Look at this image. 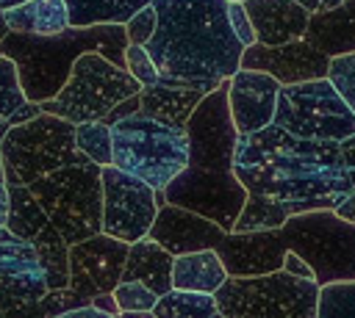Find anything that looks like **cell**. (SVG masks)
<instances>
[{
	"instance_id": "35",
	"label": "cell",
	"mask_w": 355,
	"mask_h": 318,
	"mask_svg": "<svg viewBox=\"0 0 355 318\" xmlns=\"http://www.w3.org/2000/svg\"><path fill=\"white\" fill-rule=\"evenodd\" d=\"M0 318H53V312L47 310L44 299L25 301V299H11L0 293Z\"/></svg>"
},
{
	"instance_id": "39",
	"label": "cell",
	"mask_w": 355,
	"mask_h": 318,
	"mask_svg": "<svg viewBox=\"0 0 355 318\" xmlns=\"http://www.w3.org/2000/svg\"><path fill=\"white\" fill-rule=\"evenodd\" d=\"M92 307L100 310V312H105V315H111V318L119 315V307H116V301H114V293H100V296H94V299H92Z\"/></svg>"
},
{
	"instance_id": "4",
	"label": "cell",
	"mask_w": 355,
	"mask_h": 318,
	"mask_svg": "<svg viewBox=\"0 0 355 318\" xmlns=\"http://www.w3.org/2000/svg\"><path fill=\"white\" fill-rule=\"evenodd\" d=\"M125 28L97 25V28H67L58 36H19L8 33L3 39V55L17 64L19 86L28 102H50L64 83L75 61L83 53H100L114 66L125 69Z\"/></svg>"
},
{
	"instance_id": "24",
	"label": "cell",
	"mask_w": 355,
	"mask_h": 318,
	"mask_svg": "<svg viewBox=\"0 0 355 318\" xmlns=\"http://www.w3.org/2000/svg\"><path fill=\"white\" fill-rule=\"evenodd\" d=\"M302 39L313 50L327 55L330 61L341 55H352L355 53V22L341 3L338 8H330L324 14H311V22Z\"/></svg>"
},
{
	"instance_id": "42",
	"label": "cell",
	"mask_w": 355,
	"mask_h": 318,
	"mask_svg": "<svg viewBox=\"0 0 355 318\" xmlns=\"http://www.w3.org/2000/svg\"><path fill=\"white\" fill-rule=\"evenodd\" d=\"M8 210H11V199H8V185H0V230L8 221Z\"/></svg>"
},
{
	"instance_id": "27",
	"label": "cell",
	"mask_w": 355,
	"mask_h": 318,
	"mask_svg": "<svg viewBox=\"0 0 355 318\" xmlns=\"http://www.w3.org/2000/svg\"><path fill=\"white\" fill-rule=\"evenodd\" d=\"M155 318H225L216 307V299L208 293L169 290L153 307Z\"/></svg>"
},
{
	"instance_id": "7",
	"label": "cell",
	"mask_w": 355,
	"mask_h": 318,
	"mask_svg": "<svg viewBox=\"0 0 355 318\" xmlns=\"http://www.w3.org/2000/svg\"><path fill=\"white\" fill-rule=\"evenodd\" d=\"M0 155L6 163V185H31L58 169L89 163L75 144V124L50 113L11 127L0 138Z\"/></svg>"
},
{
	"instance_id": "5",
	"label": "cell",
	"mask_w": 355,
	"mask_h": 318,
	"mask_svg": "<svg viewBox=\"0 0 355 318\" xmlns=\"http://www.w3.org/2000/svg\"><path fill=\"white\" fill-rule=\"evenodd\" d=\"M189 138L183 127L164 124L144 113L111 124V166L147 183L155 194L186 169Z\"/></svg>"
},
{
	"instance_id": "40",
	"label": "cell",
	"mask_w": 355,
	"mask_h": 318,
	"mask_svg": "<svg viewBox=\"0 0 355 318\" xmlns=\"http://www.w3.org/2000/svg\"><path fill=\"white\" fill-rule=\"evenodd\" d=\"M333 213H336L338 218H344V221L355 224V191H352V194H347V196L333 207Z\"/></svg>"
},
{
	"instance_id": "28",
	"label": "cell",
	"mask_w": 355,
	"mask_h": 318,
	"mask_svg": "<svg viewBox=\"0 0 355 318\" xmlns=\"http://www.w3.org/2000/svg\"><path fill=\"white\" fill-rule=\"evenodd\" d=\"M75 144L80 155L94 166H111V127L103 122L75 124Z\"/></svg>"
},
{
	"instance_id": "44",
	"label": "cell",
	"mask_w": 355,
	"mask_h": 318,
	"mask_svg": "<svg viewBox=\"0 0 355 318\" xmlns=\"http://www.w3.org/2000/svg\"><path fill=\"white\" fill-rule=\"evenodd\" d=\"M116 318H155L153 312H119Z\"/></svg>"
},
{
	"instance_id": "8",
	"label": "cell",
	"mask_w": 355,
	"mask_h": 318,
	"mask_svg": "<svg viewBox=\"0 0 355 318\" xmlns=\"http://www.w3.org/2000/svg\"><path fill=\"white\" fill-rule=\"evenodd\" d=\"M141 91V83H136L125 69L114 66L100 53H83L64 88L50 100L42 102V113L58 116L69 124H86V122H103L119 102L136 97Z\"/></svg>"
},
{
	"instance_id": "16",
	"label": "cell",
	"mask_w": 355,
	"mask_h": 318,
	"mask_svg": "<svg viewBox=\"0 0 355 318\" xmlns=\"http://www.w3.org/2000/svg\"><path fill=\"white\" fill-rule=\"evenodd\" d=\"M280 83L263 72L239 69L227 80V108L239 135H252L275 122Z\"/></svg>"
},
{
	"instance_id": "2",
	"label": "cell",
	"mask_w": 355,
	"mask_h": 318,
	"mask_svg": "<svg viewBox=\"0 0 355 318\" xmlns=\"http://www.w3.org/2000/svg\"><path fill=\"white\" fill-rule=\"evenodd\" d=\"M158 25L144 44L161 83L211 94L241 69V41L227 22V0H153Z\"/></svg>"
},
{
	"instance_id": "49",
	"label": "cell",
	"mask_w": 355,
	"mask_h": 318,
	"mask_svg": "<svg viewBox=\"0 0 355 318\" xmlns=\"http://www.w3.org/2000/svg\"><path fill=\"white\" fill-rule=\"evenodd\" d=\"M0 55H3V41H0Z\"/></svg>"
},
{
	"instance_id": "22",
	"label": "cell",
	"mask_w": 355,
	"mask_h": 318,
	"mask_svg": "<svg viewBox=\"0 0 355 318\" xmlns=\"http://www.w3.org/2000/svg\"><path fill=\"white\" fill-rule=\"evenodd\" d=\"M172 263H175V257L164 246H158L153 238H141V241L130 243V249H128L122 282L136 279V282L147 285L161 299L172 290Z\"/></svg>"
},
{
	"instance_id": "34",
	"label": "cell",
	"mask_w": 355,
	"mask_h": 318,
	"mask_svg": "<svg viewBox=\"0 0 355 318\" xmlns=\"http://www.w3.org/2000/svg\"><path fill=\"white\" fill-rule=\"evenodd\" d=\"M155 25H158V17H155V8H153V3H150V6H144L141 11H136V14L122 25V28H125V39H128V44L144 47V44L153 39Z\"/></svg>"
},
{
	"instance_id": "37",
	"label": "cell",
	"mask_w": 355,
	"mask_h": 318,
	"mask_svg": "<svg viewBox=\"0 0 355 318\" xmlns=\"http://www.w3.org/2000/svg\"><path fill=\"white\" fill-rule=\"evenodd\" d=\"M283 271L291 274V277H300V279H313L311 265H308L302 257H297L294 252H286V257H283Z\"/></svg>"
},
{
	"instance_id": "14",
	"label": "cell",
	"mask_w": 355,
	"mask_h": 318,
	"mask_svg": "<svg viewBox=\"0 0 355 318\" xmlns=\"http://www.w3.org/2000/svg\"><path fill=\"white\" fill-rule=\"evenodd\" d=\"M128 249V243L103 232L69 246V288L86 299L111 293L122 282Z\"/></svg>"
},
{
	"instance_id": "6",
	"label": "cell",
	"mask_w": 355,
	"mask_h": 318,
	"mask_svg": "<svg viewBox=\"0 0 355 318\" xmlns=\"http://www.w3.org/2000/svg\"><path fill=\"white\" fill-rule=\"evenodd\" d=\"M50 224L67 246L89 241L103 232V180L100 166L80 163L58 169L28 185Z\"/></svg>"
},
{
	"instance_id": "23",
	"label": "cell",
	"mask_w": 355,
	"mask_h": 318,
	"mask_svg": "<svg viewBox=\"0 0 355 318\" xmlns=\"http://www.w3.org/2000/svg\"><path fill=\"white\" fill-rule=\"evenodd\" d=\"M227 279V271L216 249H202L191 254H178L172 263V290L208 293L214 296Z\"/></svg>"
},
{
	"instance_id": "29",
	"label": "cell",
	"mask_w": 355,
	"mask_h": 318,
	"mask_svg": "<svg viewBox=\"0 0 355 318\" xmlns=\"http://www.w3.org/2000/svg\"><path fill=\"white\" fill-rule=\"evenodd\" d=\"M316 318H355V282L319 288Z\"/></svg>"
},
{
	"instance_id": "32",
	"label": "cell",
	"mask_w": 355,
	"mask_h": 318,
	"mask_svg": "<svg viewBox=\"0 0 355 318\" xmlns=\"http://www.w3.org/2000/svg\"><path fill=\"white\" fill-rule=\"evenodd\" d=\"M327 80L336 86V91L341 94V100L349 105V111L355 113V53L352 55H341L330 61V72Z\"/></svg>"
},
{
	"instance_id": "48",
	"label": "cell",
	"mask_w": 355,
	"mask_h": 318,
	"mask_svg": "<svg viewBox=\"0 0 355 318\" xmlns=\"http://www.w3.org/2000/svg\"><path fill=\"white\" fill-rule=\"evenodd\" d=\"M227 3H244V0H227Z\"/></svg>"
},
{
	"instance_id": "10",
	"label": "cell",
	"mask_w": 355,
	"mask_h": 318,
	"mask_svg": "<svg viewBox=\"0 0 355 318\" xmlns=\"http://www.w3.org/2000/svg\"><path fill=\"white\" fill-rule=\"evenodd\" d=\"M214 299L225 318H316L319 312V285L286 271L227 277Z\"/></svg>"
},
{
	"instance_id": "36",
	"label": "cell",
	"mask_w": 355,
	"mask_h": 318,
	"mask_svg": "<svg viewBox=\"0 0 355 318\" xmlns=\"http://www.w3.org/2000/svg\"><path fill=\"white\" fill-rule=\"evenodd\" d=\"M227 22L233 28V36L241 41V47L255 44V30H252V22L244 11V3H227Z\"/></svg>"
},
{
	"instance_id": "25",
	"label": "cell",
	"mask_w": 355,
	"mask_h": 318,
	"mask_svg": "<svg viewBox=\"0 0 355 318\" xmlns=\"http://www.w3.org/2000/svg\"><path fill=\"white\" fill-rule=\"evenodd\" d=\"M8 33L19 36H58L69 28V14L64 0H28L19 8L3 14Z\"/></svg>"
},
{
	"instance_id": "17",
	"label": "cell",
	"mask_w": 355,
	"mask_h": 318,
	"mask_svg": "<svg viewBox=\"0 0 355 318\" xmlns=\"http://www.w3.org/2000/svg\"><path fill=\"white\" fill-rule=\"evenodd\" d=\"M286 243L280 230L266 232H227L216 246V254L227 277H263L283 271Z\"/></svg>"
},
{
	"instance_id": "15",
	"label": "cell",
	"mask_w": 355,
	"mask_h": 318,
	"mask_svg": "<svg viewBox=\"0 0 355 318\" xmlns=\"http://www.w3.org/2000/svg\"><path fill=\"white\" fill-rule=\"evenodd\" d=\"M241 69L263 72L275 77L280 86H294L305 80H322L330 72V58L313 50L305 39L280 44V47H263L252 44L241 53Z\"/></svg>"
},
{
	"instance_id": "12",
	"label": "cell",
	"mask_w": 355,
	"mask_h": 318,
	"mask_svg": "<svg viewBox=\"0 0 355 318\" xmlns=\"http://www.w3.org/2000/svg\"><path fill=\"white\" fill-rule=\"evenodd\" d=\"M100 180H103V235H111L128 246L147 238L158 213L155 191L147 183L114 166H103Z\"/></svg>"
},
{
	"instance_id": "31",
	"label": "cell",
	"mask_w": 355,
	"mask_h": 318,
	"mask_svg": "<svg viewBox=\"0 0 355 318\" xmlns=\"http://www.w3.org/2000/svg\"><path fill=\"white\" fill-rule=\"evenodd\" d=\"M111 293H114V301H116L119 312H153V307L158 301V296L147 285H141L136 279L119 282Z\"/></svg>"
},
{
	"instance_id": "45",
	"label": "cell",
	"mask_w": 355,
	"mask_h": 318,
	"mask_svg": "<svg viewBox=\"0 0 355 318\" xmlns=\"http://www.w3.org/2000/svg\"><path fill=\"white\" fill-rule=\"evenodd\" d=\"M8 36V25H6V17H3V11H0V41Z\"/></svg>"
},
{
	"instance_id": "43",
	"label": "cell",
	"mask_w": 355,
	"mask_h": 318,
	"mask_svg": "<svg viewBox=\"0 0 355 318\" xmlns=\"http://www.w3.org/2000/svg\"><path fill=\"white\" fill-rule=\"evenodd\" d=\"M28 0H0V11L6 14V11H11V8H19V6H25Z\"/></svg>"
},
{
	"instance_id": "38",
	"label": "cell",
	"mask_w": 355,
	"mask_h": 318,
	"mask_svg": "<svg viewBox=\"0 0 355 318\" xmlns=\"http://www.w3.org/2000/svg\"><path fill=\"white\" fill-rule=\"evenodd\" d=\"M338 147H341V160H344V169H347V174H349L352 191H355V135L344 138Z\"/></svg>"
},
{
	"instance_id": "11",
	"label": "cell",
	"mask_w": 355,
	"mask_h": 318,
	"mask_svg": "<svg viewBox=\"0 0 355 318\" xmlns=\"http://www.w3.org/2000/svg\"><path fill=\"white\" fill-rule=\"evenodd\" d=\"M272 124L305 141L341 144L355 135V113L327 77L280 86Z\"/></svg>"
},
{
	"instance_id": "9",
	"label": "cell",
	"mask_w": 355,
	"mask_h": 318,
	"mask_svg": "<svg viewBox=\"0 0 355 318\" xmlns=\"http://www.w3.org/2000/svg\"><path fill=\"white\" fill-rule=\"evenodd\" d=\"M288 252L302 257L319 288L355 282V224L338 218L333 210H311L291 216L280 227Z\"/></svg>"
},
{
	"instance_id": "13",
	"label": "cell",
	"mask_w": 355,
	"mask_h": 318,
	"mask_svg": "<svg viewBox=\"0 0 355 318\" xmlns=\"http://www.w3.org/2000/svg\"><path fill=\"white\" fill-rule=\"evenodd\" d=\"M8 199H11V210H8L6 230L25 238L39 252L47 268L50 290L69 288V246L64 243L58 230L50 224L39 202L31 196L28 185H8Z\"/></svg>"
},
{
	"instance_id": "20",
	"label": "cell",
	"mask_w": 355,
	"mask_h": 318,
	"mask_svg": "<svg viewBox=\"0 0 355 318\" xmlns=\"http://www.w3.org/2000/svg\"><path fill=\"white\" fill-rule=\"evenodd\" d=\"M244 11L255 30V44L280 47L305 36L311 14L294 0H244Z\"/></svg>"
},
{
	"instance_id": "47",
	"label": "cell",
	"mask_w": 355,
	"mask_h": 318,
	"mask_svg": "<svg viewBox=\"0 0 355 318\" xmlns=\"http://www.w3.org/2000/svg\"><path fill=\"white\" fill-rule=\"evenodd\" d=\"M0 185H6V163H3V155H0Z\"/></svg>"
},
{
	"instance_id": "26",
	"label": "cell",
	"mask_w": 355,
	"mask_h": 318,
	"mask_svg": "<svg viewBox=\"0 0 355 318\" xmlns=\"http://www.w3.org/2000/svg\"><path fill=\"white\" fill-rule=\"evenodd\" d=\"M69 14V28H97V25H125L136 11L153 0H64Z\"/></svg>"
},
{
	"instance_id": "18",
	"label": "cell",
	"mask_w": 355,
	"mask_h": 318,
	"mask_svg": "<svg viewBox=\"0 0 355 318\" xmlns=\"http://www.w3.org/2000/svg\"><path fill=\"white\" fill-rule=\"evenodd\" d=\"M225 235L227 232L219 224H214L191 210L166 205V202H158L155 221L147 232V238H153L158 246H164L172 257L202 252V249H216Z\"/></svg>"
},
{
	"instance_id": "41",
	"label": "cell",
	"mask_w": 355,
	"mask_h": 318,
	"mask_svg": "<svg viewBox=\"0 0 355 318\" xmlns=\"http://www.w3.org/2000/svg\"><path fill=\"white\" fill-rule=\"evenodd\" d=\"M55 318H111V315H105V312L94 310L92 304H86V307H75V310H67V312H61V315H55Z\"/></svg>"
},
{
	"instance_id": "21",
	"label": "cell",
	"mask_w": 355,
	"mask_h": 318,
	"mask_svg": "<svg viewBox=\"0 0 355 318\" xmlns=\"http://www.w3.org/2000/svg\"><path fill=\"white\" fill-rule=\"evenodd\" d=\"M205 100V91L200 88H183V86H166L155 83L139 91V113L158 119L172 127H183L197 111V105Z\"/></svg>"
},
{
	"instance_id": "46",
	"label": "cell",
	"mask_w": 355,
	"mask_h": 318,
	"mask_svg": "<svg viewBox=\"0 0 355 318\" xmlns=\"http://www.w3.org/2000/svg\"><path fill=\"white\" fill-rule=\"evenodd\" d=\"M344 8H347V14H349L352 22H355V0H344Z\"/></svg>"
},
{
	"instance_id": "33",
	"label": "cell",
	"mask_w": 355,
	"mask_h": 318,
	"mask_svg": "<svg viewBox=\"0 0 355 318\" xmlns=\"http://www.w3.org/2000/svg\"><path fill=\"white\" fill-rule=\"evenodd\" d=\"M125 72H128L136 83H141V88L161 83V72L155 69L153 58L147 55L144 47H136V44H128V50H125Z\"/></svg>"
},
{
	"instance_id": "30",
	"label": "cell",
	"mask_w": 355,
	"mask_h": 318,
	"mask_svg": "<svg viewBox=\"0 0 355 318\" xmlns=\"http://www.w3.org/2000/svg\"><path fill=\"white\" fill-rule=\"evenodd\" d=\"M25 94H22V86H19V72H17V64L6 55H0V124L25 105Z\"/></svg>"
},
{
	"instance_id": "1",
	"label": "cell",
	"mask_w": 355,
	"mask_h": 318,
	"mask_svg": "<svg viewBox=\"0 0 355 318\" xmlns=\"http://www.w3.org/2000/svg\"><path fill=\"white\" fill-rule=\"evenodd\" d=\"M233 174L247 196L269 202L286 218L333 210L352 194L338 144L305 141L275 124L252 135H239Z\"/></svg>"
},
{
	"instance_id": "19",
	"label": "cell",
	"mask_w": 355,
	"mask_h": 318,
	"mask_svg": "<svg viewBox=\"0 0 355 318\" xmlns=\"http://www.w3.org/2000/svg\"><path fill=\"white\" fill-rule=\"evenodd\" d=\"M50 290L47 268L39 252L19 235L0 230V293L11 299L39 301Z\"/></svg>"
},
{
	"instance_id": "3",
	"label": "cell",
	"mask_w": 355,
	"mask_h": 318,
	"mask_svg": "<svg viewBox=\"0 0 355 318\" xmlns=\"http://www.w3.org/2000/svg\"><path fill=\"white\" fill-rule=\"evenodd\" d=\"M186 138L189 163L164 188L161 199L219 224L225 232H233V224L244 210L247 191L233 174L239 133L227 108V80L197 105L186 122Z\"/></svg>"
}]
</instances>
